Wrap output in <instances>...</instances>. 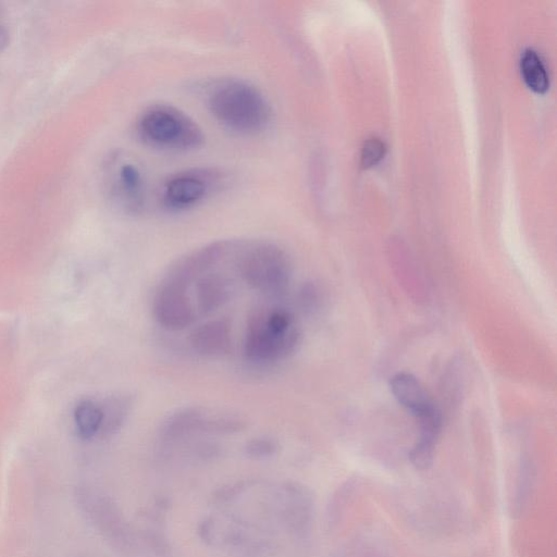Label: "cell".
Instances as JSON below:
<instances>
[{
	"label": "cell",
	"instance_id": "5b68a950",
	"mask_svg": "<svg viewBox=\"0 0 557 557\" xmlns=\"http://www.w3.org/2000/svg\"><path fill=\"white\" fill-rule=\"evenodd\" d=\"M217 183L215 173L208 170L194 169L178 173L171 177L162 193L166 208L173 212H183L206 200Z\"/></svg>",
	"mask_w": 557,
	"mask_h": 557
},
{
	"label": "cell",
	"instance_id": "3957f363",
	"mask_svg": "<svg viewBox=\"0 0 557 557\" xmlns=\"http://www.w3.org/2000/svg\"><path fill=\"white\" fill-rule=\"evenodd\" d=\"M239 270L244 281L255 290L269 295L286 291L292 276L291 262L280 247L255 243L242 253Z\"/></svg>",
	"mask_w": 557,
	"mask_h": 557
},
{
	"label": "cell",
	"instance_id": "8fae6325",
	"mask_svg": "<svg viewBox=\"0 0 557 557\" xmlns=\"http://www.w3.org/2000/svg\"><path fill=\"white\" fill-rule=\"evenodd\" d=\"M196 297L198 308L203 314L216 312L230 299L229 283L220 275H207L198 281Z\"/></svg>",
	"mask_w": 557,
	"mask_h": 557
},
{
	"label": "cell",
	"instance_id": "52a82bcc",
	"mask_svg": "<svg viewBox=\"0 0 557 557\" xmlns=\"http://www.w3.org/2000/svg\"><path fill=\"white\" fill-rule=\"evenodd\" d=\"M390 389L396 401L418 419L435 413L439 408L433 404L422 383L412 374L399 373L390 380Z\"/></svg>",
	"mask_w": 557,
	"mask_h": 557
},
{
	"label": "cell",
	"instance_id": "277c9868",
	"mask_svg": "<svg viewBox=\"0 0 557 557\" xmlns=\"http://www.w3.org/2000/svg\"><path fill=\"white\" fill-rule=\"evenodd\" d=\"M300 342L296 328L286 334L272 332L266 324L265 309L253 312L247 325L244 352L253 363H272L291 355Z\"/></svg>",
	"mask_w": 557,
	"mask_h": 557
},
{
	"label": "cell",
	"instance_id": "8992f818",
	"mask_svg": "<svg viewBox=\"0 0 557 557\" xmlns=\"http://www.w3.org/2000/svg\"><path fill=\"white\" fill-rule=\"evenodd\" d=\"M187 288L168 279L159 288L153 303V313L160 326L178 331L194 323L195 311Z\"/></svg>",
	"mask_w": 557,
	"mask_h": 557
},
{
	"label": "cell",
	"instance_id": "6da1fadb",
	"mask_svg": "<svg viewBox=\"0 0 557 557\" xmlns=\"http://www.w3.org/2000/svg\"><path fill=\"white\" fill-rule=\"evenodd\" d=\"M207 99L210 113L232 132L261 133L271 121L272 111L266 97L245 81L221 80L210 88Z\"/></svg>",
	"mask_w": 557,
	"mask_h": 557
},
{
	"label": "cell",
	"instance_id": "30bf717a",
	"mask_svg": "<svg viewBox=\"0 0 557 557\" xmlns=\"http://www.w3.org/2000/svg\"><path fill=\"white\" fill-rule=\"evenodd\" d=\"M114 194L128 212H140L145 202V182L139 167L131 163L119 167L114 184Z\"/></svg>",
	"mask_w": 557,
	"mask_h": 557
},
{
	"label": "cell",
	"instance_id": "9a60e30c",
	"mask_svg": "<svg viewBox=\"0 0 557 557\" xmlns=\"http://www.w3.org/2000/svg\"><path fill=\"white\" fill-rule=\"evenodd\" d=\"M103 426L101 432L111 433L121 427L131 410L127 396H110L103 404Z\"/></svg>",
	"mask_w": 557,
	"mask_h": 557
},
{
	"label": "cell",
	"instance_id": "7a4b0ae2",
	"mask_svg": "<svg viewBox=\"0 0 557 557\" xmlns=\"http://www.w3.org/2000/svg\"><path fill=\"white\" fill-rule=\"evenodd\" d=\"M138 132L146 144L167 151L193 150L204 140L197 123L169 105L148 107L139 119Z\"/></svg>",
	"mask_w": 557,
	"mask_h": 557
},
{
	"label": "cell",
	"instance_id": "4fadbf2b",
	"mask_svg": "<svg viewBox=\"0 0 557 557\" xmlns=\"http://www.w3.org/2000/svg\"><path fill=\"white\" fill-rule=\"evenodd\" d=\"M522 76L528 88L537 94L547 93L550 86L549 74L539 55L527 49L521 60Z\"/></svg>",
	"mask_w": 557,
	"mask_h": 557
},
{
	"label": "cell",
	"instance_id": "7c38bea8",
	"mask_svg": "<svg viewBox=\"0 0 557 557\" xmlns=\"http://www.w3.org/2000/svg\"><path fill=\"white\" fill-rule=\"evenodd\" d=\"M74 423H76L79 436L84 440H90L98 435L103 426V411L101 404L91 400L82 401L74 411Z\"/></svg>",
	"mask_w": 557,
	"mask_h": 557
},
{
	"label": "cell",
	"instance_id": "ac0fdd59",
	"mask_svg": "<svg viewBox=\"0 0 557 557\" xmlns=\"http://www.w3.org/2000/svg\"><path fill=\"white\" fill-rule=\"evenodd\" d=\"M9 42L8 32L5 27L0 24V51L4 49Z\"/></svg>",
	"mask_w": 557,
	"mask_h": 557
},
{
	"label": "cell",
	"instance_id": "ba28073f",
	"mask_svg": "<svg viewBox=\"0 0 557 557\" xmlns=\"http://www.w3.org/2000/svg\"><path fill=\"white\" fill-rule=\"evenodd\" d=\"M229 249L226 242H216L197 250L187 257L180 259L173 266L168 280L175 281L189 287V284L203 272L216 265Z\"/></svg>",
	"mask_w": 557,
	"mask_h": 557
},
{
	"label": "cell",
	"instance_id": "2e32d148",
	"mask_svg": "<svg viewBox=\"0 0 557 557\" xmlns=\"http://www.w3.org/2000/svg\"><path fill=\"white\" fill-rule=\"evenodd\" d=\"M386 154V145L379 139L368 140L362 152V165L364 168H371L378 165Z\"/></svg>",
	"mask_w": 557,
	"mask_h": 557
},
{
	"label": "cell",
	"instance_id": "e0dca14e",
	"mask_svg": "<svg viewBox=\"0 0 557 557\" xmlns=\"http://www.w3.org/2000/svg\"><path fill=\"white\" fill-rule=\"evenodd\" d=\"M246 451L253 457H266L277 451V443L268 438L253 439L246 445Z\"/></svg>",
	"mask_w": 557,
	"mask_h": 557
},
{
	"label": "cell",
	"instance_id": "9c48e42d",
	"mask_svg": "<svg viewBox=\"0 0 557 557\" xmlns=\"http://www.w3.org/2000/svg\"><path fill=\"white\" fill-rule=\"evenodd\" d=\"M192 348L204 356H220L230 351L232 338L229 321L217 319L196 328L190 338Z\"/></svg>",
	"mask_w": 557,
	"mask_h": 557
},
{
	"label": "cell",
	"instance_id": "5bb4252c",
	"mask_svg": "<svg viewBox=\"0 0 557 557\" xmlns=\"http://www.w3.org/2000/svg\"><path fill=\"white\" fill-rule=\"evenodd\" d=\"M207 413L200 408H184L168 417L164 432L170 437H179L193 430H206Z\"/></svg>",
	"mask_w": 557,
	"mask_h": 557
}]
</instances>
